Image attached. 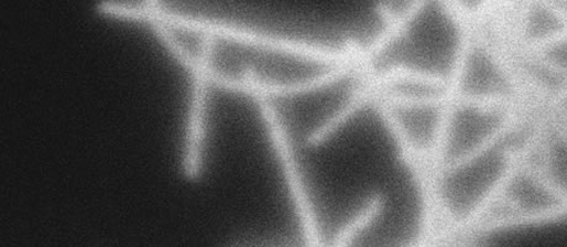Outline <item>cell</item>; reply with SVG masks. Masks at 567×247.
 Instances as JSON below:
<instances>
[{
	"instance_id": "cell-6",
	"label": "cell",
	"mask_w": 567,
	"mask_h": 247,
	"mask_svg": "<svg viewBox=\"0 0 567 247\" xmlns=\"http://www.w3.org/2000/svg\"><path fill=\"white\" fill-rule=\"evenodd\" d=\"M527 155L529 163L567 203V122L545 128Z\"/></svg>"
},
{
	"instance_id": "cell-2",
	"label": "cell",
	"mask_w": 567,
	"mask_h": 247,
	"mask_svg": "<svg viewBox=\"0 0 567 247\" xmlns=\"http://www.w3.org/2000/svg\"><path fill=\"white\" fill-rule=\"evenodd\" d=\"M118 20L123 23L145 24L169 58L185 73H188L190 90L181 174L188 184H199L204 171L207 95H209L212 85L209 70L215 62L217 40L212 37H199L198 53L193 55L188 48L176 37L173 29L155 18L140 13L134 4L127 3L120 7Z\"/></svg>"
},
{
	"instance_id": "cell-1",
	"label": "cell",
	"mask_w": 567,
	"mask_h": 247,
	"mask_svg": "<svg viewBox=\"0 0 567 247\" xmlns=\"http://www.w3.org/2000/svg\"><path fill=\"white\" fill-rule=\"evenodd\" d=\"M515 134L463 163L433 169L439 240L472 231L494 206L512 172L522 161Z\"/></svg>"
},
{
	"instance_id": "cell-7",
	"label": "cell",
	"mask_w": 567,
	"mask_h": 247,
	"mask_svg": "<svg viewBox=\"0 0 567 247\" xmlns=\"http://www.w3.org/2000/svg\"><path fill=\"white\" fill-rule=\"evenodd\" d=\"M385 208V195L383 192H373L352 219L342 225L331 240L332 246L342 247L352 245L359 235L372 227Z\"/></svg>"
},
{
	"instance_id": "cell-5",
	"label": "cell",
	"mask_w": 567,
	"mask_h": 247,
	"mask_svg": "<svg viewBox=\"0 0 567 247\" xmlns=\"http://www.w3.org/2000/svg\"><path fill=\"white\" fill-rule=\"evenodd\" d=\"M249 100L256 105L261 123L266 128L272 153L278 161L284 184H286L293 212L299 222L302 241L308 246H324L318 213L311 199L307 181L298 164L296 150L288 127L284 123L276 105L261 95H252Z\"/></svg>"
},
{
	"instance_id": "cell-4",
	"label": "cell",
	"mask_w": 567,
	"mask_h": 247,
	"mask_svg": "<svg viewBox=\"0 0 567 247\" xmlns=\"http://www.w3.org/2000/svg\"><path fill=\"white\" fill-rule=\"evenodd\" d=\"M517 88L503 51L474 24L452 83L453 99L514 105Z\"/></svg>"
},
{
	"instance_id": "cell-3",
	"label": "cell",
	"mask_w": 567,
	"mask_h": 247,
	"mask_svg": "<svg viewBox=\"0 0 567 247\" xmlns=\"http://www.w3.org/2000/svg\"><path fill=\"white\" fill-rule=\"evenodd\" d=\"M514 105L452 99L433 169L487 152L516 133Z\"/></svg>"
}]
</instances>
